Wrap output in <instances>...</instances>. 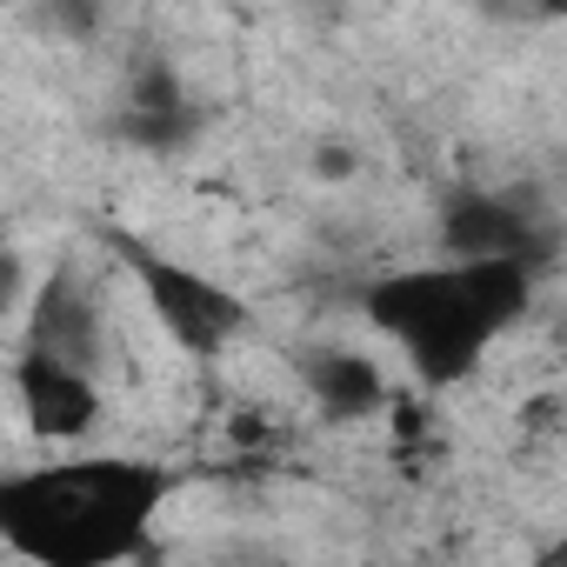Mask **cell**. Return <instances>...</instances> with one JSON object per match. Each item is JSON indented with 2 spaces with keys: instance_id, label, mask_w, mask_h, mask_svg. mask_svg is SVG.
Instances as JSON below:
<instances>
[{
  "instance_id": "6da1fadb",
  "label": "cell",
  "mask_w": 567,
  "mask_h": 567,
  "mask_svg": "<svg viewBox=\"0 0 567 567\" xmlns=\"http://www.w3.org/2000/svg\"><path fill=\"white\" fill-rule=\"evenodd\" d=\"M167 481L147 461L94 454L0 481V540L34 567H114L147 540Z\"/></svg>"
},
{
  "instance_id": "7a4b0ae2",
  "label": "cell",
  "mask_w": 567,
  "mask_h": 567,
  "mask_svg": "<svg viewBox=\"0 0 567 567\" xmlns=\"http://www.w3.org/2000/svg\"><path fill=\"white\" fill-rule=\"evenodd\" d=\"M527 308L520 260H441V267H394L368 288V321L427 374L461 381L481 354L514 328Z\"/></svg>"
},
{
  "instance_id": "3957f363",
  "label": "cell",
  "mask_w": 567,
  "mask_h": 567,
  "mask_svg": "<svg viewBox=\"0 0 567 567\" xmlns=\"http://www.w3.org/2000/svg\"><path fill=\"white\" fill-rule=\"evenodd\" d=\"M14 401H21V427L34 441H81L94 434L101 408H107V388L68 361H48V354H21L14 368Z\"/></svg>"
},
{
  "instance_id": "277c9868",
  "label": "cell",
  "mask_w": 567,
  "mask_h": 567,
  "mask_svg": "<svg viewBox=\"0 0 567 567\" xmlns=\"http://www.w3.org/2000/svg\"><path fill=\"white\" fill-rule=\"evenodd\" d=\"M14 308H28V267L14 247H0V321H8Z\"/></svg>"
}]
</instances>
